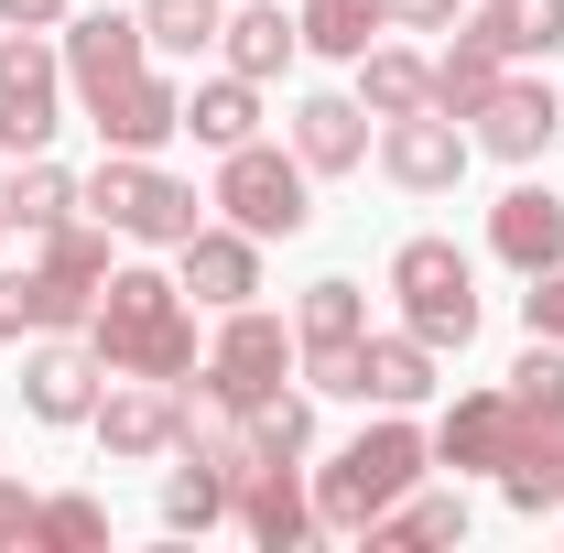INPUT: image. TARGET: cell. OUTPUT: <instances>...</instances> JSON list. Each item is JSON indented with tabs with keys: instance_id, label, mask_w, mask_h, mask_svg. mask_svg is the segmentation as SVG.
Here are the masks:
<instances>
[{
	"instance_id": "35",
	"label": "cell",
	"mask_w": 564,
	"mask_h": 553,
	"mask_svg": "<svg viewBox=\"0 0 564 553\" xmlns=\"http://www.w3.org/2000/svg\"><path fill=\"white\" fill-rule=\"evenodd\" d=\"M521 326L564 347V261H554V272H532V293H521Z\"/></svg>"
},
{
	"instance_id": "8",
	"label": "cell",
	"mask_w": 564,
	"mask_h": 553,
	"mask_svg": "<svg viewBox=\"0 0 564 553\" xmlns=\"http://www.w3.org/2000/svg\"><path fill=\"white\" fill-rule=\"evenodd\" d=\"M369 163H380L402 196H456L467 163H478V141H467V120H445V109H413V120H380Z\"/></svg>"
},
{
	"instance_id": "30",
	"label": "cell",
	"mask_w": 564,
	"mask_h": 553,
	"mask_svg": "<svg viewBox=\"0 0 564 553\" xmlns=\"http://www.w3.org/2000/svg\"><path fill=\"white\" fill-rule=\"evenodd\" d=\"M358 337H369V293H358L348 272H326V282L293 293V347H358Z\"/></svg>"
},
{
	"instance_id": "24",
	"label": "cell",
	"mask_w": 564,
	"mask_h": 553,
	"mask_svg": "<svg viewBox=\"0 0 564 553\" xmlns=\"http://www.w3.org/2000/svg\"><path fill=\"white\" fill-rule=\"evenodd\" d=\"M76 163H55V152H22L11 174H0V217H11V239H44L55 217H76Z\"/></svg>"
},
{
	"instance_id": "16",
	"label": "cell",
	"mask_w": 564,
	"mask_h": 553,
	"mask_svg": "<svg viewBox=\"0 0 564 553\" xmlns=\"http://www.w3.org/2000/svg\"><path fill=\"white\" fill-rule=\"evenodd\" d=\"M499 402H510V445H499V456H543V445H564V347L532 337L521 358H510Z\"/></svg>"
},
{
	"instance_id": "5",
	"label": "cell",
	"mask_w": 564,
	"mask_h": 553,
	"mask_svg": "<svg viewBox=\"0 0 564 553\" xmlns=\"http://www.w3.org/2000/svg\"><path fill=\"white\" fill-rule=\"evenodd\" d=\"M207 207L272 250V239H304V228H315V174H304V152H293V141L261 131V141H239V152H217Z\"/></svg>"
},
{
	"instance_id": "23",
	"label": "cell",
	"mask_w": 564,
	"mask_h": 553,
	"mask_svg": "<svg viewBox=\"0 0 564 553\" xmlns=\"http://www.w3.org/2000/svg\"><path fill=\"white\" fill-rule=\"evenodd\" d=\"M304 55V22L282 0H228V33H217V66H239L250 87H272L282 66Z\"/></svg>"
},
{
	"instance_id": "9",
	"label": "cell",
	"mask_w": 564,
	"mask_h": 553,
	"mask_svg": "<svg viewBox=\"0 0 564 553\" xmlns=\"http://www.w3.org/2000/svg\"><path fill=\"white\" fill-rule=\"evenodd\" d=\"M467 141H478L489 163H521V174H532V163H543V152L564 141V87H543V76H521V66H510V76L489 87V109L467 120Z\"/></svg>"
},
{
	"instance_id": "33",
	"label": "cell",
	"mask_w": 564,
	"mask_h": 553,
	"mask_svg": "<svg viewBox=\"0 0 564 553\" xmlns=\"http://www.w3.org/2000/svg\"><path fill=\"white\" fill-rule=\"evenodd\" d=\"M250 456L261 467H304L315 456V391H272V402H250Z\"/></svg>"
},
{
	"instance_id": "40",
	"label": "cell",
	"mask_w": 564,
	"mask_h": 553,
	"mask_svg": "<svg viewBox=\"0 0 564 553\" xmlns=\"http://www.w3.org/2000/svg\"><path fill=\"white\" fill-rule=\"evenodd\" d=\"M554 521H564V510H554Z\"/></svg>"
},
{
	"instance_id": "3",
	"label": "cell",
	"mask_w": 564,
	"mask_h": 553,
	"mask_svg": "<svg viewBox=\"0 0 564 553\" xmlns=\"http://www.w3.org/2000/svg\"><path fill=\"white\" fill-rule=\"evenodd\" d=\"M76 207L109 217L141 250H185V239L207 228V196H196L185 174H163V152H98V174L76 185Z\"/></svg>"
},
{
	"instance_id": "21",
	"label": "cell",
	"mask_w": 564,
	"mask_h": 553,
	"mask_svg": "<svg viewBox=\"0 0 564 553\" xmlns=\"http://www.w3.org/2000/svg\"><path fill=\"white\" fill-rule=\"evenodd\" d=\"M489 261H510L521 282L564 261V196L554 185H510V196L489 207Z\"/></svg>"
},
{
	"instance_id": "7",
	"label": "cell",
	"mask_w": 564,
	"mask_h": 553,
	"mask_svg": "<svg viewBox=\"0 0 564 553\" xmlns=\"http://www.w3.org/2000/svg\"><path fill=\"white\" fill-rule=\"evenodd\" d=\"M66 131V55L55 33H0V152H55Z\"/></svg>"
},
{
	"instance_id": "10",
	"label": "cell",
	"mask_w": 564,
	"mask_h": 553,
	"mask_svg": "<svg viewBox=\"0 0 564 553\" xmlns=\"http://www.w3.org/2000/svg\"><path fill=\"white\" fill-rule=\"evenodd\" d=\"M174 413H185L174 380H109L98 413H87V434L109 445V467H163L174 456Z\"/></svg>"
},
{
	"instance_id": "18",
	"label": "cell",
	"mask_w": 564,
	"mask_h": 553,
	"mask_svg": "<svg viewBox=\"0 0 564 553\" xmlns=\"http://www.w3.org/2000/svg\"><path fill=\"white\" fill-rule=\"evenodd\" d=\"M239 532L261 553H304L326 532V521H315V478H304V467H250V478H239Z\"/></svg>"
},
{
	"instance_id": "34",
	"label": "cell",
	"mask_w": 564,
	"mask_h": 553,
	"mask_svg": "<svg viewBox=\"0 0 564 553\" xmlns=\"http://www.w3.org/2000/svg\"><path fill=\"white\" fill-rule=\"evenodd\" d=\"M98 543H109V499H87V488L33 499V553H98Z\"/></svg>"
},
{
	"instance_id": "27",
	"label": "cell",
	"mask_w": 564,
	"mask_h": 553,
	"mask_svg": "<svg viewBox=\"0 0 564 553\" xmlns=\"http://www.w3.org/2000/svg\"><path fill=\"white\" fill-rule=\"evenodd\" d=\"M358 109L369 120H413V109H434V55H413V44H369L358 55Z\"/></svg>"
},
{
	"instance_id": "26",
	"label": "cell",
	"mask_w": 564,
	"mask_h": 553,
	"mask_svg": "<svg viewBox=\"0 0 564 553\" xmlns=\"http://www.w3.org/2000/svg\"><path fill=\"white\" fill-rule=\"evenodd\" d=\"M499 76H510V55H499L478 22H456V33H445V55H434V109H445V120H478Z\"/></svg>"
},
{
	"instance_id": "11",
	"label": "cell",
	"mask_w": 564,
	"mask_h": 553,
	"mask_svg": "<svg viewBox=\"0 0 564 553\" xmlns=\"http://www.w3.org/2000/svg\"><path fill=\"white\" fill-rule=\"evenodd\" d=\"M87 131H98V152H163V141H185V87L163 76V55L141 76H120L109 98H87Z\"/></svg>"
},
{
	"instance_id": "12",
	"label": "cell",
	"mask_w": 564,
	"mask_h": 553,
	"mask_svg": "<svg viewBox=\"0 0 564 553\" xmlns=\"http://www.w3.org/2000/svg\"><path fill=\"white\" fill-rule=\"evenodd\" d=\"M98 391H109V369H98L87 337H33V358H22V413L44 423V434H76V423L98 413Z\"/></svg>"
},
{
	"instance_id": "6",
	"label": "cell",
	"mask_w": 564,
	"mask_h": 553,
	"mask_svg": "<svg viewBox=\"0 0 564 553\" xmlns=\"http://www.w3.org/2000/svg\"><path fill=\"white\" fill-rule=\"evenodd\" d=\"M391 304H402V326H413L434 358H456V347L478 337V261L456 250V239H402L391 250Z\"/></svg>"
},
{
	"instance_id": "25",
	"label": "cell",
	"mask_w": 564,
	"mask_h": 553,
	"mask_svg": "<svg viewBox=\"0 0 564 553\" xmlns=\"http://www.w3.org/2000/svg\"><path fill=\"white\" fill-rule=\"evenodd\" d=\"M185 141H207V152H239V141H261V87L239 66H217L185 87Z\"/></svg>"
},
{
	"instance_id": "36",
	"label": "cell",
	"mask_w": 564,
	"mask_h": 553,
	"mask_svg": "<svg viewBox=\"0 0 564 553\" xmlns=\"http://www.w3.org/2000/svg\"><path fill=\"white\" fill-rule=\"evenodd\" d=\"M478 0H391V33H456Z\"/></svg>"
},
{
	"instance_id": "29",
	"label": "cell",
	"mask_w": 564,
	"mask_h": 553,
	"mask_svg": "<svg viewBox=\"0 0 564 553\" xmlns=\"http://www.w3.org/2000/svg\"><path fill=\"white\" fill-rule=\"evenodd\" d=\"M467 22L489 33L510 66H543V55H564V0H478Z\"/></svg>"
},
{
	"instance_id": "19",
	"label": "cell",
	"mask_w": 564,
	"mask_h": 553,
	"mask_svg": "<svg viewBox=\"0 0 564 553\" xmlns=\"http://www.w3.org/2000/svg\"><path fill=\"white\" fill-rule=\"evenodd\" d=\"M87 282L44 272V261H22V272H0V347L11 337H87Z\"/></svg>"
},
{
	"instance_id": "37",
	"label": "cell",
	"mask_w": 564,
	"mask_h": 553,
	"mask_svg": "<svg viewBox=\"0 0 564 553\" xmlns=\"http://www.w3.org/2000/svg\"><path fill=\"white\" fill-rule=\"evenodd\" d=\"M76 0H0V33H66Z\"/></svg>"
},
{
	"instance_id": "38",
	"label": "cell",
	"mask_w": 564,
	"mask_h": 553,
	"mask_svg": "<svg viewBox=\"0 0 564 553\" xmlns=\"http://www.w3.org/2000/svg\"><path fill=\"white\" fill-rule=\"evenodd\" d=\"M0 543H33V488L0 478Z\"/></svg>"
},
{
	"instance_id": "1",
	"label": "cell",
	"mask_w": 564,
	"mask_h": 553,
	"mask_svg": "<svg viewBox=\"0 0 564 553\" xmlns=\"http://www.w3.org/2000/svg\"><path fill=\"white\" fill-rule=\"evenodd\" d=\"M87 347H98L109 380H185L196 369V304H185V282L152 272V261H120L98 282V304H87Z\"/></svg>"
},
{
	"instance_id": "17",
	"label": "cell",
	"mask_w": 564,
	"mask_h": 553,
	"mask_svg": "<svg viewBox=\"0 0 564 553\" xmlns=\"http://www.w3.org/2000/svg\"><path fill=\"white\" fill-rule=\"evenodd\" d=\"M348 402H369V413H423L434 402V347L413 337V326H380V337H358V380Z\"/></svg>"
},
{
	"instance_id": "31",
	"label": "cell",
	"mask_w": 564,
	"mask_h": 553,
	"mask_svg": "<svg viewBox=\"0 0 564 553\" xmlns=\"http://www.w3.org/2000/svg\"><path fill=\"white\" fill-rule=\"evenodd\" d=\"M217 521H239V478L207 467V456H185L163 478V532H217Z\"/></svg>"
},
{
	"instance_id": "28",
	"label": "cell",
	"mask_w": 564,
	"mask_h": 553,
	"mask_svg": "<svg viewBox=\"0 0 564 553\" xmlns=\"http://www.w3.org/2000/svg\"><path fill=\"white\" fill-rule=\"evenodd\" d=\"M293 22H304V55H326V66H358V55L391 33V0H304Z\"/></svg>"
},
{
	"instance_id": "15",
	"label": "cell",
	"mask_w": 564,
	"mask_h": 553,
	"mask_svg": "<svg viewBox=\"0 0 564 553\" xmlns=\"http://www.w3.org/2000/svg\"><path fill=\"white\" fill-rule=\"evenodd\" d=\"M174 282H185V304H207V315L261 304V239H250V228H228V217H207V228L174 250Z\"/></svg>"
},
{
	"instance_id": "39",
	"label": "cell",
	"mask_w": 564,
	"mask_h": 553,
	"mask_svg": "<svg viewBox=\"0 0 564 553\" xmlns=\"http://www.w3.org/2000/svg\"><path fill=\"white\" fill-rule=\"evenodd\" d=\"M0 250H11V217H0Z\"/></svg>"
},
{
	"instance_id": "22",
	"label": "cell",
	"mask_w": 564,
	"mask_h": 553,
	"mask_svg": "<svg viewBox=\"0 0 564 553\" xmlns=\"http://www.w3.org/2000/svg\"><path fill=\"white\" fill-rule=\"evenodd\" d=\"M467 521H478L467 488H402L358 543H369V553H445V543H467Z\"/></svg>"
},
{
	"instance_id": "32",
	"label": "cell",
	"mask_w": 564,
	"mask_h": 553,
	"mask_svg": "<svg viewBox=\"0 0 564 553\" xmlns=\"http://www.w3.org/2000/svg\"><path fill=\"white\" fill-rule=\"evenodd\" d=\"M141 33H152L163 66H196V55H217V33H228V0H141Z\"/></svg>"
},
{
	"instance_id": "13",
	"label": "cell",
	"mask_w": 564,
	"mask_h": 553,
	"mask_svg": "<svg viewBox=\"0 0 564 553\" xmlns=\"http://www.w3.org/2000/svg\"><path fill=\"white\" fill-rule=\"evenodd\" d=\"M55 55H66L76 109H87V98H109L120 76H141V66H152V33H141V11H66Z\"/></svg>"
},
{
	"instance_id": "2",
	"label": "cell",
	"mask_w": 564,
	"mask_h": 553,
	"mask_svg": "<svg viewBox=\"0 0 564 553\" xmlns=\"http://www.w3.org/2000/svg\"><path fill=\"white\" fill-rule=\"evenodd\" d=\"M423 467H434V434H423L413 413H369V434H348L326 467H304V478H315V521H326L337 543H358L402 488H423Z\"/></svg>"
},
{
	"instance_id": "20",
	"label": "cell",
	"mask_w": 564,
	"mask_h": 553,
	"mask_svg": "<svg viewBox=\"0 0 564 553\" xmlns=\"http://www.w3.org/2000/svg\"><path fill=\"white\" fill-rule=\"evenodd\" d=\"M423 434H434V467H456V478H499V445H510V402H499V380L456 391Z\"/></svg>"
},
{
	"instance_id": "14",
	"label": "cell",
	"mask_w": 564,
	"mask_h": 553,
	"mask_svg": "<svg viewBox=\"0 0 564 553\" xmlns=\"http://www.w3.org/2000/svg\"><path fill=\"white\" fill-rule=\"evenodd\" d=\"M282 141L304 152V174L326 185V174H358L369 163V141H380V120L358 109V87H315V98H293V120H282Z\"/></svg>"
},
{
	"instance_id": "4",
	"label": "cell",
	"mask_w": 564,
	"mask_h": 553,
	"mask_svg": "<svg viewBox=\"0 0 564 553\" xmlns=\"http://www.w3.org/2000/svg\"><path fill=\"white\" fill-rule=\"evenodd\" d=\"M293 369H304V347H293V326H282L272 304H228L217 337L196 347V369H185V391L217 402V413H250V402L293 391Z\"/></svg>"
}]
</instances>
